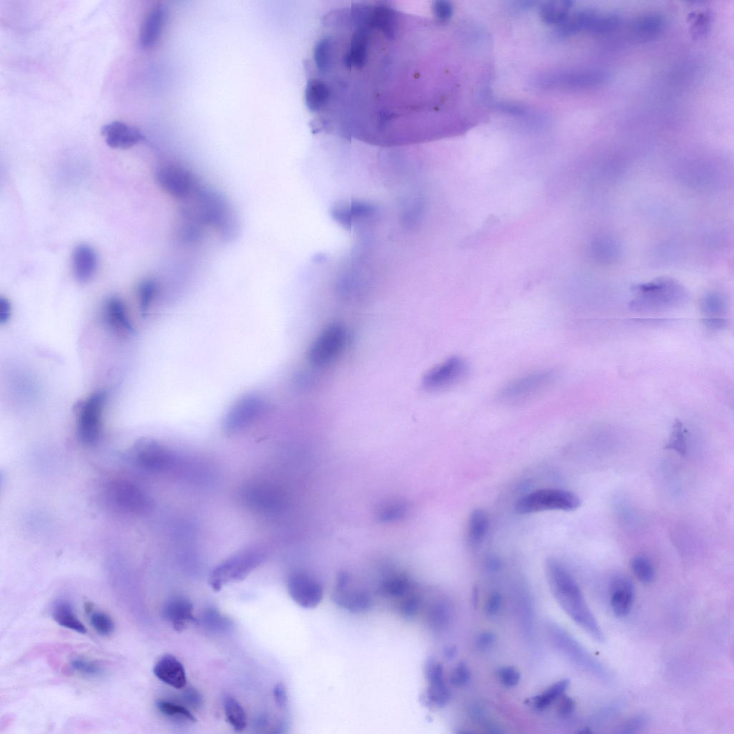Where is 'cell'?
Returning a JSON list of instances; mask_svg holds the SVG:
<instances>
[{
  "label": "cell",
  "instance_id": "cell-1",
  "mask_svg": "<svg viewBox=\"0 0 734 734\" xmlns=\"http://www.w3.org/2000/svg\"><path fill=\"white\" fill-rule=\"evenodd\" d=\"M449 23L387 2L329 13L305 92L315 127L384 148L448 135L455 94Z\"/></svg>",
  "mask_w": 734,
  "mask_h": 734
},
{
  "label": "cell",
  "instance_id": "cell-2",
  "mask_svg": "<svg viewBox=\"0 0 734 734\" xmlns=\"http://www.w3.org/2000/svg\"><path fill=\"white\" fill-rule=\"evenodd\" d=\"M546 573L553 595L563 611L593 638L604 642V633L568 570L557 560L550 559L546 564Z\"/></svg>",
  "mask_w": 734,
  "mask_h": 734
},
{
  "label": "cell",
  "instance_id": "cell-3",
  "mask_svg": "<svg viewBox=\"0 0 734 734\" xmlns=\"http://www.w3.org/2000/svg\"><path fill=\"white\" fill-rule=\"evenodd\" d=\"M556 380V373L551 370L526 373L503 385L496 394V401L503 406L524 405L543 396Z\"/></svg>",
  "mask_w": 734,
  "mask_h": 734
},
{
  "label": "cell",
  "instance_id": "cell-4",
  "mask_svg": "<svg viewBox=\"0 0 734 734\" xmlns=\"http://www.w3.org/2000/svg\"><path fill=\"white\" fill-rule=\"evenodd\" d=\"M630 305L637 312H656L682 304L686 299L683 288L670 280H659L635 289Z\"/></svg>",
  "mask_w": 734,
  "mask_h": 734
},
{
  "label": "cell",
  "instance_id": "cell-5",
  "mask_svg": "<svg viewBox=\"0 0 734 734\" xmlns=\"http://www.w3.org/2000/svg\"><path fill=\"white\" fill-rule=\"evenodd\" d=\"M581 505L580 498L572 491L544 489L523 496L517 503L516 511L521 515L547 511L573 512L578 510Z\"/></svg>",
  "mask_w": 734,
  "mask_h": 734
},
{
  "label": "cell",
  "instance_id": "cell-6",
  "mask_svg": "<svg viewBox=\"0 0 734 734\" xmlns=\"http://www.w3.org/2000/svg\"><path fill=\"white\" fill-rule=\"evenodd\" d=\"M159 186L177 202H187L203 187L199 179L186 167L178 163L162 164L157 171Z\"/></svg>",
  "mask_w": 734,
  "mask_h": 734
},
{
  "label": "cell",
  "instance_id": "cell-7",
  "mask_svg": "<svg viewBox=\"0 0 734 734\" xmlns=\"http://www.w3.org/2000/svg\"><path fill=\"white\" fill-rule=\"evenodd\" d=\"M106 398V392L97 391L79 402L75 408L78 416V436L84 445L93 446L101 438Z\"/></svg>",
  "mask_w": 734,
  "mask_h": 734
},
{
  "label": "cell",
  "instance_id": "cell-8",
  "mask_svg": "<svg viewBox=\"0 0 734 734\" xmlns=\"http://www.w3.org/2000/svg\"><path fill=\"white\" fill-rule=\"evenodd\" d=\"M264 561L263 554L258 550H245L222 562L212 572L210 584L217 591L230 582L245 580Z\"/></svg>",
  "mask_w": 734,
  "mask_h": 734
},
{
  "label": "cell",
  "instance_id": "cell-9",
  "mask_svg": "<svg viewBox=\"0 0 734 734\" xmlns=\"http://www.w3.org/2000/svg\"><path fill=\"white\" fill-rule=\"evenodd\" d=\"M347 332L341 324L327 326L316 338L308 352L309 361L317 366L326 365L338 356L347 343Z\"/></svg>",
  "mask_w": 734,
  "mask_h": 734
},
{
  "label": "cell",
  "instance_id": "cell-10",
  "mask_svg": "<svg viewBox=\"0 0 734 734\" xmlns=\"http://www.w3.org/2000/svg\"><path fill=\"white\" fill-rule=\"evenodd\" d=\"M108 496L118 510L129 514L144 515L152 508V501L147 493L129 482L117 481L110 484Z\"/></svg>",
  "mask_w": 734,
  "mask_h": 734
},
{
  "label": "cell",
  "instance_id": "cell-11",
  "mask_svg": "<svg viewBox=\"0 0 734 734\" xmlns=\"http://www.w3.org/2000/svg\"><path fill=\"white\" fill-rule=\"evenodd\" d=\"M467 361L461 357H451L433 367L423 377L427 390H444L460 384L468 373Z\"/></svg>",
  "mask_w": 734,
  "mask_h": 734
},
{
  "label": "cell",
  "instance_id": "cell-12",
  "mask_svg": "<svg viewBox=\"0 0 734 734\" xmlns=\"http://www.w3.org/2000/svg\"><path fill=\"white\" fill-rule=\"evenodd\" d=\"M333 599L336 605L352 612H363L373 605L368 591L357 587L351 576L345 572L338 575Z\"/></svg>",
  "mask_w": 734,
  "mask_h": 734
},
{
  "label": "cell",
  "instance_id": "cell-13",
  "mask_svg": "<svg viewBox=\"0 0 734 734\" xmlns=\"http://www.w3.org/2000/svg\"><path fill=\"white\" fill-rule=\"evenodd\" d=\"M133 457L138 467L154 473L167 470L174 463L172 451L152 439L139 441L134 447Z\"/></svg>",
  "mask_w": 734,
  "mask_h": 734
},
{
  "label": "cell",
  "instance_id": "cell-14",
  "mask_svg": "<svg viewBox=\"0 0 734 734\" xmlns=\"http://www.w3.org/2000/svg\"><path fill=\"white\" fill-rule=\"evenodd\" d=\"M265 403L256 395H247L240 399L230 410L224 421V430L234 435L249 427L265 409Z\"/></svg>",
  "mask_w": 734,
  "mask_h": 734
},
{
  "label": "cell",
  "instance_id": "cell-15",
  "mask_svg": "<svg viewBox=\"0 0 734 734\" xmlns=\"http://www.w3.org/2000/svg\"><path fill=\"white\" fill-rule=\"evenodd\" d=\"M288 591L292 599L300 607L314 609L322 601V584L314 577L305 573H296L288 580Z\"/></svg>",
  "mask_w": 734,
  "mask_h": 734
},
{
  "label": "cell",
  "instance_id": "cell-16",
  "mask_svg": "<svg viewBox=\"0 0 734 734\" xmlns=\"http://www.w3.org/2000/svg\"><path fill=\"white\" fill-rule=\"evenodd\" d=\"M547 632L551 642L560 654L577 666L592 670L595 665L592 659L566 631L555 624H550L547 625Z\"/></svg>",
  "mask_w": 734,
  "mask_h": 734
},
{
  "label": "cell",
  "instance_id": "cell-17",
  "mask_svg": "<svg viewBox=\"0 0 734 734\" xmlns=\"http://www.w3.org/2000/svg\"><path fill=\"white\" fill-rule=\"evenodd\" d=\"M242 497L251 510L262 514L278 511L283 500V496L278 489L266 484H255L247 487Z\"/></svg>",
  "mask_w": 734,
  "mask_h": 734
},
{
  "label": "cell",
  "instance_id": "cell-18",
  "mask_svg": "<svg viewBox=\"0 0 734 734\" xmlns=\"http://www.w3.org/2000/svg\"><path fill=\"white\" fill-rule=\"evenodd\" d=\"M107 145L114 149L127 150L143 142L145 136L138 129L122 122H113L101 129Z\"/></svg>",
  "mask_w": 734,
  "mask_h": 734
},
{
  "label": "cell",
  "instance_id": "cell-19",
  "mask_svg": "<svg viewBox=\"0 0 734 734\" xmlns=\"http://www.w3.org/2000/svg\"><path fill=\"white\" fill-rule=\"evenodd\" d=\"M166 12L164 7L157 4L147 13L141 26L139 44L145 49L154 48L159 42L165 24Z\"/></svg>",
  "mask_w": 734,
  "mask_h": 734
},
{
  "label": "cell",
  "instance_id": "cell-20",
  "mask_svg": "<svg viewBox=\"0 0 734 734\" xmlns=\"http://www.w3.org/2000/svg\"><path fill=\"white\" fill-rule=\"evenodd\" d=\"M162 614L178 632H182L189 625L197 622L193 614L192 603L185 598L179 597L168 600L163 607Z\"/></svg>",
  "mask_w": 734,
  "mask_h": 734
},
{
  "label": "cell",
  "instance_id": "cell-21",
  "mask_svg": "<svg viewBox=\"0 0 734 734\" xmlns=\"http://www.w3.org/2000/svg\"><path fill=\"white\" fill-rule=\"evenodd\" d=\"M635 598V587L633 582L625 577L614 578L610 587V604L612 609L619 617L628 615L632 610Z\"/></svg>",
  "mask_w": 734,
  "mask_h": 734
},
{
  "label": "cell",
  "instance_id": "cell-22",
  "mask_svg": "<svg viewBox=\"0 0 734 734\" xmlns=\"http://www.w3.org/2000/svg\"><path fill=\"white\" fill-rule=\"evenodd\" d=\"M159 680L175 689H183L187 684V675L183 665L173 656L161 657L154 668Z\"/></svg>",
  "mask_w": 734,
  "mask_h": 734
},
{
  "label": "cell",
  "instance_id": "cell-23",
  "mask_svg": "<svg viewBox=\"0 0 734 734\" xmlns=\"http://www.w3.org/2000/svg\"><path fill=\"white\" fill-rule=\"evenodd\" d=\"M72 261L75 279L81 284L87 283L94 277L98 266L94 250L88 245H78L73 251Z\"/></svg>",
  "mask_w": 734,
  "mask_h": 734
},
{
  "label": "cell",
  "instance_id": "cell-24",
  "mask_svg": "<svg viewBox=\"0 0 734 734\" xmlns=\"http://www.w3.org/2000/svg\"><path fill=\"white\" fill-rule=\"evenodd\" d=\"M106 320L109 326L122 336L134 333L123 301L117 297L109 298L105 305Z\"/></svg>",
  "mask_w": 734,
  "mask_h": 734
},
{
  "label": "cell",
  "instance_id": "cell-25",
  "mask_svg": "<svg viewBox=\"0 0 734 734\" xmlns=\"http://www.w3.org/2000/svg\"><path fill=\"white\" fill-rule=\"evenodd\" d=\"M665 20L659 13H651L638 17L632 26V34L638 41L656 38L664 30Z\"/></svg>",
  "mask_w": 734,
  "mask_h": 734
},
{
  "label": "cell",
  "instance_id": "cell-26",
  "mask_svg": "<svg viewBox=\"0 0 734 734\" xmlns=\"http://www.w3.org/2000/svg\"><path fill=\"white\" fill-rule=\"evenodd\" d=\"M56 623L80 634H86L87 630L75 614L70 602L61 599L55 602L52 610Z\"/></svg>",
  "mask_w": 734,
  "mask_h": 734
},
{
  "label": "cell",
  "instance_id": "cell-27",
  "mask_svg": "<svg viewBox=\"0 0 734 734\" xmlns=\"http://www.w3.org/2000/svg\"><path fill=\"white\" fill-rule=\"evenodd\" d=\"M490 521L488 514L482 510H474L470 517L468 527V539L472 547L482 543L488 533Z\"/></svg>",
  "mask_w": 734,
  "mask_h": 734
},
{
  "label": "cell",
  "instance_id": "cell-28",
  "mask_svg": "<svg viewBox=\"0 0 734 734\" xmlns=\"http://www.w3.org/2000/svg\"><path fill=\"white\" fill-rule=\"evenodd\" d=\"M380 590L386 597L403 598L412 591V585L405 576L396 575L386 579L382 583Z\"/></svg>",
  "mask_w": 734,
  "mask_h": 734
},
{
  "label": "cell",
  "instance_id": "cell-29",
  "mask_svg": "<svg viewBox=\"0 0 734 734\" xmlns=\"http://www.w3.org/2000/svg\"><path fill=\"white\" fill-rule=\"evenodd\" d=\"M570 685L569 679L559 681L542 693L535 696L532 700L533 707L538 710H545L556 700L562 697Z\"/></svg>",
  "mask_w": 734,
  "mask_h": 734
},
{
  "label": "cell",
  "instance_id": "cell-30",
  "mask_svg": "<svg viewBox=\"0 0 734 734\" xmlns=\"http://www.w3.org/2000/svg\"><path fill=\"white\" fill-rule=\"evenodd\" d=\"M226 719L238 732L244 731L247 724V715L240 703L233 697H227L224 701Z\"/></svg>",
  "mask_w": 734,
  "mask_h": 734
},
{
  "label": "cell",
  "instance_id": "cell-31",
  "mask_svg": "<svg viewBox=\"0 0 734 734\" xmlns=\"http://www.w3.org/2000/svg\"><path fill=\"white\" fill-rule=\"evenodd\" d=\"M623 23V17L615 12H598L589 34L593 35H605L618 29Z\"/></svg>",
  "mask_w": 734,
  "mask_h": 734
},
{
  "label": "cell",
  "instance_id": "cell-32",
  "mask_svg": "<svg viewBox=\"0 0 734 734\" xmlns=\"http://www.w3.org/2000/svg\"><path fill=\"white\" fill-rule=\"evenodd\" d=\"M157 708L161 714L171 719L182 722H196V719L190 711L180 704L160 700L157 703Z\"/></svg>",
  "mask_w": 734,
  "mask_h": 734
},
{
  "label": "cell",
  "instance_id": "cell-33",
  "mask_svg": "<svg viewBox=\"0 0 734 734\" xmlns=\"http://www.w3.org/2000/svg\"><path fill=\"white\" fill-rule=\"evenodd\" d=\"M687 431L679 419H675L665 449H673L680 455L685 456L687 451Z\"/></svg>",
  "mask_w": 734,
  "mask_h": 734
},
{
  "label": "cell",
  "instance_id": "cell-34",
  "mask_svg": "<svg viewBox=\"0 0 734 734\" xmlns=\"http://www.w3.org/2000/svg\"><path fill=\"white\" fill-rule=\"evenodd\" d=\"M632 570L635 577L644 584L653 582L656 571L650 559L645 556H637L632 561Z\"/></svg>",
  "mask_w": 734,
  "mask_h": 734
},
{
  "label": "cell",
  "instance_id": "cell-35",
  "mask_svg": "<svg viewBox=\"0 0 734 734\" xmlns=\"http://www.w3.org/2000/svg\"><path fill=\"white\" fill-rule=\"evenodd\" d=\"M425 699L433 707H445L450 699V692L445 682L429 684Z\"/></svg>",
  "mask_w": 734,
  "mask_h": 734
},
{
  "label": "cell",
  "instance_id": "cell-36",
  "mask_svg": "<svg viewBox=\"0 0 734 734\" xmlns=\"http://www.w3.org/2000/svg\"><path fill=\"white\" fill-rule=\"evenodd\" d=\"M712 21V14L710 11L694 14L691 26V34L693 38L698 40L707 36L711 29Z\"/></svg>",
  "mask_w": 734,
  "mask_h": 734
},
{
  "label": "cell",
  "instance_id": "cell-37",
  "mask_svg": "<svg viewBox=\"0 0 734 734\" xmlns=\"http://www.w3.org/2000/svg\"><path fill=\"white\" fill-rule=\"evenodd\" d=\"M701 309L707 318H721L726 312V303L721 296L710 294L703 298Z\"/></svg>",
  "mask_w": 734,
  "mask_h": 734
},
{
  "label": "cell",
  "instance_id": "cell-38",
  "mask_svg": "<svg viewBox=\"0 0 734 734\" xmlns=\"http://www.w3.org/2000/svg\"><path fill=\"white\" fill-rule=\"evenodd\" d=\"M157 292V286L152 280H147L140 284L138 289L141 310L144 314L147 312Z\"/></svg>",
  "mask_w": 734,
  "mask_h": 734
},
{
  "label": "cell",
  "instance_id": "cell-39",
  "mask_svg": "<svg viewBox=\"0 0 734 734\" xmlns=\"http://www.w3.org/2000/svg\"><path fill=\"white\" fill-rule=\"evenodd\" d=\"M90 620L92 627L102 636H108L115 631L114 621L108 614L103 612H93Z\"/></svg>",
  "mask_w": 734,
  "mask_h": 734
},
{
  "label": "cell",
  "instance_id": "cell-40",
  "mask_svg": "<svg viewBox=\"0 0 734 734\" xmlns=\"http://www.w3.org/2000/svg\"><path fill=\"white\" fill-rule=\"evenodd\" d=\"M203 622L213 632L228 631L231 627V621L215 610H210L205 614Z\"/></svg>",
  "mask_w": 734,
  "mask_h": 734
},
{
  "label": "cell",
  "instance_id": "cell-41",
  "mask_svg": "<svg viewBox=\"0 0 734 734\" xmlns=\"http://www.w3.org/2000/svg\"><path fill=\"white\" fill-rule=\"evenodd\" d=\"M71 666L77 672L90 677H98L103 673L102 668L97 663L81 658L73 659Z\"/></svg>",
  "mask_w": 734,
  "mask_h": 734
},
{
  "label": "cell",
  "instance_id": "cell-42",
  "mask_svg": "<svg viewBox=\"0 0 734 734\" xmlns=\"http://www.w3.org/2000/svg\"><path fill=\"white\" fill-rule=\"evenodd\" d=\"M449 609L443 603L434 605L429 612V620L431 625L436 628L444 626L449 618Z\"/></svg>",
  "mask_w": 734,
  "mask_h": 734
},
{
  "label": "cell",
  "instance_id": "cell-43",
  "mask_svg": "<svg viewBox=\"0 0 734 734\" xmlns=\"http://www.w3.org/2000/svg\"><path fill=\"white\" fill-rule=\"evenodd\" d=\"M470 677L468 666L464 662H461L452 672L450 683L457 687L464 686L468 683Z\"/></svg>",
  "mask_w": 734,
  "mask_h": 734
},
{
  "label": "cell",
  "instance_id": "cell-44",
  "mask_svg": "<svg viewBox=\"0 0 734 734\" xmlns=\"http://www.w3.org/2000/svg\"><path fill=\"white\" fill-rule=\"evenodd\" d=\"M498 674L501 682L506 687L517 686L521 679L519 672L514 667H503Z\"/></svg>",
  "mask_w": 734,
  "mask_h": 734
},
{
  "label": "cell",
  "instance_id": "cell-45",
  "mask_svg": "<svg viewBox=\"0 0 734 734\" xmlns=\"http://www.w3.org/2000/svg\"><path fill=\"white\" fill-rule=\"evenodd\" d=\"M419 598L412 591L408 596L403 598L401 603V613L406 617H412L418 612L419 607Z\"/></svg>",
  "mask_w": 734,
  "mask_h": 734
},
{
  "label": "cell",
  "instance_id": "cell-46",
  "mask_svg": "<svg viewBox=\"0 0 734 734\" xmlns=\"http://www.w3.org/2000/svg\"><path fill=\"white\" fill-rule=\"evenodd\" d=\"M648 721L644 717H637L630 719L622 727L620 733H635L643 729L647 724Z\"/></svg>",
  "mask_w": 734,
  "mask_h": 734
},
{
  "label": "cell",
  "instance_id": "cell-47",
  "mask_svg": "<svg viewBox=\"0 0 734 734\" xmlns=\"http://www.w3.org/2000/svg\"><path fill=\"white\" fill-rule=\"evenodd\" d=\"M559 703L558 712L560 716L567 717L570 716L575 710V702L568 696H562Z\"/></svg>",
  "mask_w": 734,
  "mask_h": 734
},
{
  "label": "cell",
  "instance_id": "cell-48",
  "mask_svg": "<svg viewBox=\"0 0 734 734\" xmlns=\"http://www.w3.org/2000/svg\"><path fill=\"white\" fill-rule=\"evenodd\" d=\"M496 640V635L492 632H486L480 635L476 641V647L479 651L485 652L493 646Z\"/></svg>",
  "mask_w": 734,
  "mask_h": 734
},
{
  "label": "cell",
  "instance_id": "cell-49",
  "mask_svg": "<svg viewBox=\"0 0 734 734\" xmlns=\"http://www.w3.org/2000/svg\"><path fill=\"white\" fill-rule=\"evenodd\" d=\"M273 696L279 707L285 708L287 707L288 703V696L287 689L284 684H279L275 686L273 690Z\"/></svg>",
  "mask_w": 734,
  "mask_h": 734
},
{
  "label": "cell",
  "instance_id": "cell-50",
  "mask_svg": "<svg viewBox=\"0 0 734 734\" xmlns=\"http://www.w3.org/2000/svg\"><path fill=\"white\" fill-rule=\"evenodd\" d=\"M501 606V596L499 594H498V593H494V594H492L487 601L486 606L487 613L491 616L496 615L500 611Z\"/></svg>",
  "mask_w": 734,
  "mask_h": 734
},
{
  "label": "cell",
  "instance_id": "cell-51",
  "mask_svg": "<svg viewBox=\"0 0 734 734\" xmlns=\"http://www.w3.org/2000/svg\"><path fill=\"white\" fill-rule=\"evenodd\" d=\"M11 317V304L3 297L0 298V324H6Z\"/></svg>",
  "mask_w": 734,
  "mask_h": 734
},
{
  "label": "cell",
  "instance_id": "cell-52",
  "mask_svg": "<svg viewBox=\"0 0 734 734\" xmlns=\"http://www.w3.org/2000/svg\"><path fill=\"white\" fill-rule=\"evenodd\" d=\"M184 698L186 702L190 705V707L194 708L199 707L202 704L201 696L199 692L192 689H189L185 692Z\"/></svg>",
  "mask_w": 734,
  "mask_h": 734
},
{
  "label": "cell",
  "instance_id": "cell-53",
  "mask_svg": "<svg viewBox=\"0 0 734 734\" xmlns=\"http://www.w3.org/2000/svg\"><path fill=\"white\" fill-rule=\"evenodd\" d=\"M705 326L713 330H721L728 327V320L721 318H705L703 320Z\"/></svg>",
  "mask_w": 734,
  "mask_h": 734
},
{
  "label": "cell",
  "instance_id": "cell-54",
  "mask_svg": "<svg viewBox=\"0 0 734 734\" xmlns=\"http://www.w3.org/2000/svg\"><path fill=\"white\" fill-rule=\"evenodd\" d=\"M445 656L449 660L454 659L458 654L457 648L455 646H449L445 649Z\"/></svg>",
  "mask_w": 734,
  "mask_h": 734
}]
</instances>
